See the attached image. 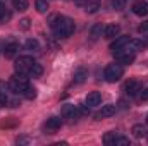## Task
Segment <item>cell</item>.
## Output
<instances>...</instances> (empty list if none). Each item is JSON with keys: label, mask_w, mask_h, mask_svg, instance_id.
Instances as JSON below:
<instances>
[{"label": "cell", "mask_w": 148, "mask_h": 146, "mask_svg": "<svg viewBox=\"0 0 148 146\" xmlns=\"http://www.w3.org/2000/svg\"><path fill=\"white\" fill-rule=\"evenodd\" d=\"M33 64H35V60H33L31 57H28V55L19 57V59L16 60V72L23 74V76H28V72H29V69H31Z\"/></svg>", "instance_id": "obj_4"}, {"label": "cell", "mask_w": 148, "mask_h": 146, "mask_svg": "<svg viewBox=\"0 0 148 146\" xmlns=\"http://www.w3.org/2000/svg\"><path fill=\"white\" fill-rule=\"evenodd\" d=\"M76 2H81V0H76Z\"/></svg>", "instance_id": "obj_34"}, {"label": "cell", "mask_w": 148, "mask_h": 146, "mask_svg": "<svg viewBox=\"0 0 148 146\" xmlns=\"http://www.w3.org/2000/svg\"><path fill=\"white\" fill-rule=\"evenodd\" d=\"M103 29H105V28H103L102 24H93L91 29H90V36H91V40H98V38L102 36Z\"/></svg>", "instance_id": "obj_17"}, {"label": "cell", "mask_w": 148, "mask_h": 146, "mask_svg": "<svg viewBox=\"0 0 148 146\" xmlns=\"http://www.w3.org/2000/svg\"><path fill=\"white\" fill-rule=\"evenodd\" d=\"M24 46H26V50H29V52H38V50H40V43H38V40H35V38L26 40Z\"/></svg>", "instance_id": "obj_19"}, {"label": "cell", "mask_w": 148, "mask_h": 146, "mask_svg": "<svg viewBox=\"0 0 148 146\" xmlns=\"http://www.w3.org/2000/svg\"><path fill=\"white\" fill-rule=\"evenodd\" d=\"M9 17H10V14H7L5 5H3V3H0V23H2V21H5V19H9Z\"/></svg>", "instance_id": "obj_28"}, {"label": "cell", "mask_w": 148, "mask_h": 146, "mask_svg": "<svg viewBox=\"0 0 148 146\" xmlns=\"http://www.w3.org/2000/svg\"><path fill=\"white\" fill-rule=\"evenodd\" d=\"M100 7H102V2L100 0H86V3H84V10L88 14H95Z\"/></svg>", "instance_id": "obj_14"}, {"label": "cell", "mask_w": 148, "mask_h": 146, "mask_svg": "<svg viewBox=\"0 0 148 146\" xmlns=\"http://www.w3.org/2000/svg\"><path fill=\"white\" fill-rule=\"evenodd\" d=\"M115 110H117V107H115V105H103V107H102V110H100L95 117H97V120L107 119V117H112V115L115 113Z\"/></svg>", "instance_id": "obj_9"}, {"label": "cell", "mask_w": 148, "mask_h": 146, "mask_svg": "<svg viewBox=\"0 0 148 146\" xmlns=\"http://www.w3.org/2000/svg\"><path fill=\"white\" fill-rule=\"evenodd\" d=\"M21 28H23V29H28V28H29V19H23V21H21Z\"/></svg>", "instance_id": "obj_33"}, {"label": "cell", "mask_w": 148, "mask_h": 146, "mask_svg": "<svg viewBox=\"0 0 148 146\" xmlns=\"http://www.w3.org/2000/svg\"><path fill=\"white\" fill-rule=\"evenodd\" d=\"M5 105H9V96L3 91H0V107H5Z\"/></svg>", "instance_id": "obj_29"}, {"label": "cell", "mask_w": 148, "mask_h": 146, "mask_svg": "<svg viewBox=\"0 0 148 146\" xmlns=\"http://www.w3.org/2000/svg\"><path fill=\"white\" fill-rule=\"evenodd\" d=\"M60 126H62V119H60V117H50V119H47V122H45V129H47L48 132H53V131L60 129Z\"/></svg>", "instance_id": "obj_7"}, {"label": "cell", "mask_w": 148, "mask_h": 146, "mask_svg": "<svg viewBox=\"0 0 148 146\" xmlns=\"http://www.w3.org/2000/svg\"><path fill=\"white\" fill-rule=\"evenodd\" d=\"M23 95H24L28 100H35V98H36V88H33V86H28V88H26V91H24Z\"/></svg>", "instance_id": "obj_24"}, {"label": "cell", "mask_w": 148, "mask_h": 146, "mask_svg": "<svg viewBox=\"0 0 148 146\" xmlns=\"http://www.w3.org/2000/svg\"><path fill=\"white\" fill-rule=\"evenodd\" d=\"M41 74H43V67H41L40 64H36V62H35V64L31 65V69H29L28 76H29V77H40Z\"/></svg>", "instance_id": "obj_20"}, {"label": "cell", "mask_w": 148, "mask_h": 146, "mask_svg": "<svg viewBox=\"0 0 148 146\" xmlns=\"http://www.w3.org/2000/svg\"><path fill=\"white\" fill-rule=\"evenodd\" d=\"M114 146H129V139L124 136H117L114 141Z\"/></svg>", "instance_id": "obj_25"}, {"label": "cell", "mask_w": 148, "mask_h": 146, "mask_svg": "<svg viewBox=\"0 0 148 146\" xmlns=\"http://www.w3.org/2000/svg\"><path fill=\"white\" fill-rule=\"evenodd\" d=\"M138 31H140V33H148V21L147 23H143V24H140Z\"/></svg>", "instance_id": "obj_30"}, {"label": "cell", "mask_w": 148, "mask_h": 146, "mask_svg": "<svg viewBox=\"0 0 148 146\" xmlns=\"http://www.w3.org/2000/svg\"><path fill=\"white\" fill-rule=\"evenodd\" d=\"M88 77V71L86 69H83V67H79L76 72H74V83H77V84H81V83H84V79Z\"/></svg>", "instance_id": "obj_18"}, {"label": "cell", "mask_w": 148, "mask_h": 146, "mask_svg": "<svg viewBox=\"0 0 148 146\" xmlns=\"http://www.w3.org/2000/svg\"><path fill=\"white\" fill-rule=\"evenodd\" d=\"M122 74H124V69H122V65H119V64H110V65H107L105 67V79L109 81V83H115V81H119L121 77H122Z\"/></svg>", "instance_id": "obj_2"}, {"label": "cell", "mask_w": 148, "mask_h": 146, "mask_svg": "<svg viewBox=\"0 0 148 146\" xmlns=\"http://www.w3.org/2000/svg\"><path fill=\"white\" fill-rule=\"evenodd\" d=\"M102 103V95L98 91H91L86 96V107H98Z\"/></svg>", "instance_id": "obj_10"}, {"label": "cell", "mask_w": 148, "mask_h": 146, "mask_svg": "<svg viewBox=\"0 0 148 146\" xmlns=\"http://www.w3.org/2000/svg\"><path fill=\"white\" fill-rule=\"evenodd\" d=\"M110 5L115 10H122L126 7V0H110Z\"/></svg>", "instance_id": "obj_26"}, {"label": "cell", "mask_w": 148, "mask_h": 146, "mask_svg": "<svg viewBox=\"0 0 148 146\" xmlns=\"http://www.w3.org/2000/svg\"><path fill=\"white\" fill-rule=\"evenodd\" d=\"M127 41H129V36H117V38H115V41H112L110 50L114 52V53H115V52H119V50L126 48Z\"/></svg>", "instance_id": "obj_11"}, {"label": "cell", "mask_w": 148, "mask_h": 146, "mask_svg": "<svg viewBox=\"0 0 148 146\" xmlns=\"http://www.w3.org/2000/svg\"><path fill=\"white\" fill-rule=\"evenodd\" d=\"M147 138H148V134H147Z\"/></svg>", "instance_id": "obj_35"}, {"label": "cell", "mask_w": 148, "mask_h": 146, "mask_svg": "<svg viewBox=\"0 0 148 146\" xmlns=\"http://www.w3.org/2000/svg\"><path fill=\"white\" fill-rule=\"evenodd\" d=\"M119 33H121V26H119V24H109V26H105V29H103V36L109 38V40L115 38Z\"/></svg>", "instance_id": "obj_12"}, {"label": "cell", "mask_w": 148, "mask_h": 146, "mask_svg": "<svg viewBox=\"0 0 148 146\" xmlns=\"http://www.w3.org/2000/svg\"><path fill=\"white\" fill-rule=\"evenodd\" d=\"M140 98H141L143 102H148V88H145V89L140 93Z\"/></svg>", "instance_id": "obj_31"}, {"label": "cell", "mask_w": 148, "mask_h": 146, "mask_svg": "<svg viewBox=\"0 0 148 146\" xmlns=\"http://www.w3.org/2000/svg\"><path fill=\"white\" fill-rule=\"evenodd\" d=\"M50 26H52V29H53V33H55V36L57 38H69L74 33L73 19L64 17V16H57V17H53L52 23H50Z\"/></svg>", "instance_id": "obj_1"}, {"label": "cell", "mask_w": 148, "mask_h": 146, "mask_svg": "<svg viewBox=\"0 0 148 146\" xmlns=\"http://www.w3.org/2000/svg\"><path fill=\"white\" fill-rule=\"evenodd\" d=\"M12 5H14V9H17V10H26V9L29 7V2H28V0H12Z\"/></svg>", "instance_id": "obj_23"}, {"label": "cell", "mask_w": 148, "mask_h": 146, "mask_svg": "<svg viewBox=\"0 0 148 146\" xmlns=\"http://www.w3.org/2000/svg\"><path fill=\"white\" fill-rule=\"evenodd\" d=\"M115 59H117V62H119V64L129 65V64H133V62H134L136 55H134V52H131V50H127V48H122V50L115 52Z\"/></svg>", "instance_id": "obj_5"}, {"label": "cell", "mask_w": 148, "mask_h": 146, "mask_svg": "<svg viewBox=\"0 0 148 146\" xmlns=\"http://www.w3.org/2000/svg\"><path fill=\"white\" fill-rule=\"evenodd\" d=\"M0 52H2V50H0Z\"/></svg>", "instance_id": "obj_37"}, {"label": "cell", "mask_w": 148, "mask_h": 146, "mask_svg": "<svg viewBox=\"0 0 148 146\" xmlns=\"http://www.w3.org/2000/svg\"><path fill=\"white\" fill-rule=\"evenodd\" d=\"M77 113H79V110L74 105H64V108H62V117L64 119H74V117H77Z\"/></svg>", "instance_id": "obj_15"}, {"label": "cell", "mask_w": 148, "mask_h": 146, "mask_svg": "<svg viewBox=\"0 0 148 146\" xmlns=\"http://www.w3.org/2000/svg\"><path fill=\"white\" fill-rule=\"evenodd\" d=\"M141 46H143V41H140V40H129L127 45H126V48L131 50V52H136V50L141 48Z\"/></svg>", "instance_id": "obj_21"}, {"label": "cell", "mask_w": 148, "mask_h": 146, "mask_svg": "<svg viewBox=\"0 0 148 146\" xmlns=\"http://www.w3.org/2000/svg\"><path fill=\"white\" fill-rule=\"evenodd\" d=\"M17 50H19V45H17L16 41L7 43V45H5V48H3V55H5L7 59H12V57L17 53Z\"/></svg>", "instance_id": "obj_13"}, {"label": "cell", "mask_w": 148, "mask_h": 146, "mask_svg": "<svg viewBox=\"0 0 148 146\" xmlns=\"http://www.w3.org/2000/svg\"><path fill=\"white\" fill-rule=\"evenodd\" d=\"M147 120H148V117H147Z\"/></svg>", "instance_id": "obj_36"}, {"label": "cell", "mask_w": 148, "mask_h": 146, "mask_svg": "<svg viewBox=\"0 0 148 146\" xmlns=\"http://www.w3.org/2000/svg\"><path fill=\"white\" fill-rule=\"evenodd\" d=\"M131 132L134 134V138H147L148 129L143 126V124H134L133 129H131Z\"/></svg>", "instance_id": "obj_16"}, {"label": "cell", "mask_w": 148, "mask_h": 146, "mask_svg": "<svg viewBox=\"0 0 148 146\" xmlns=\"http://www.w3.org/2000/svg\"><path fill=\"white\" fill-rule=\"evenodd\" d=\"M16 143H17V145H28V143H29V139H28V138H17V139H16Z\"/></svg>", "instance_id": "obj_32"}, {"label": "cell", "mask_w": 148, "mask_h": 146, "mask_svg": "<svg viewBox=\"0 0 148 146\" xmlns=\"http://www.w3.org/2000/svg\"><path fill=\"white\" fill-rule=\"evenodd\" d=\"M124 91L129 96H134V95H138V91H141V83L136 81V79H131V81H127L124 84Z\"/></svg>", "instance_id": "obj_6"}, {"label": "cell", "mask_w": 148, "mask_h": 146, "mask_svg": "<svg viewBox=\"0 0 148 146\" xmlns=\"http://www.w3.org/2000/svg\"><path fill=\"white\" fill-rule=\"evenodd\" d=\"M35 7H36V10L40 14H45L48 10V2L47 0H36L35 2Z\"/></svg>", "instance_id": "obj_22"}, {"label": "cell", "mask_w": 148, "mask_h": 146, "mask_svg": "<svg viewBox=\"0 0 148 146\" xmlns=\"http://www.w3.org/2000/svg\"><path fill=\"white\" fill-rule=\"evenodd\" d=\"M9 86H10V89H12L14 93H21V95H23L29 84H28V79H26L23 74H19V76H14V77L10 79Z\"/></svg>", "instance_id": "obj_3"}, {"label": "cell", "mask_w": 148, "mask_h": 146, "mask_svg": "<svg viewBox=\"0 0 148 146\" xmlns=\"http://www.w3.org/2000/svg\"><path fill=\"white\" fill-rule=\"evenodd\" d=\"M133 12L136 14V16H148V2L145 0H138V2H134V5H133Z\"/></svg>", "instance_id": "obj_8"}, {"label": "cell", "mask_w": 148, "mask_h": 146, "mask_svg": "<svg viewBox=\"0 0 148 146\" xmlns=\"http://www.w3.org/2000/svg\"><path fill=\"white\" fill-rule=\"evenodd\" d=\"M115 138H117V134H115V132H107V134L103 136V143H105V145H114Z\"/></svg>", "instance_id": "obj_27"}]
</instances>
